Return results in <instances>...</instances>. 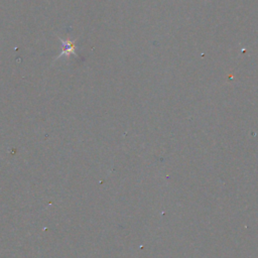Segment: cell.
<instances>
[{"instance_id": "6da1fadb", "label": "cell", "mask_w": 258, "mask_h": 258, "mask_svg": "<svg viewBox=\"0 0 258 258\" xmlns=\"http://www.w3.org/2000/svg\"><path fill=\"white\" fill-rule=\"evenodd\" d=\"M61 43H62V52L59 54L58 57H60L63 54H66V55H70V54L77 55L76 45H75L74 41H72V40H62L61 39Z\"/></svg>"}]
</instances>
